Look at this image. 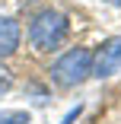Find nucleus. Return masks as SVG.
I'll return each instance as SVG.
<instances>
[{
	"instance_id": "obj_1",
	"label": "nucleus",
	"mask_w": 121,
	"mask_h": 124,
	"mask_svg": "<svg viewBox=\"0 0 121 124\" xmlns=\"http://www.w3.org/2000/svg\"><path fill=\"white\" fill-rule=\"evenodd\" d=\"M67 32H70V22L54 7L38 10L32 16V22H29V41H32L35 51H57L64 45V38H67Z\"/></svg>"
},
{
	"instance_id": "obj_2",
	"label": "nucleus",
	"mask_w": 121,
	"mask_h": 124,
	"mask_svg": "<svg viewBox=\"0 0 121 124\" xmlns=\"http://www.w3.org/2000/svg\"><path fill=\"white\" fill-rule=\"evenodd\" d=\"M89 67H92V51L89 48H70V51H64L51 64V80L61 89H73L89 77Z\"/></svg>"
},
{
	"instance_id": "obj_3",
	"label": "nucleus",
	"mask_w": 121,
	"mask_h": 124,
	"mask_svg": "<svg viewBox=\"0 0 121 124\" xmlns=\"http://www.w3.org/2000/svg\"><path fill=\"white\" fill-rule=\"evenodd\" d=\"M121 70V35L105 38L99 48L92 51V67H89V77L96 80H108Z\"/></svg>"
},
{
	"instance_id": "obj_4",
	"label": "nucleus",
	"mask_w": 121,
	"mask_h": 124,
	"mask_svg": "<svg viewBox=\"0 0 121 124\" xmlns=\"http://www.w3.org/2000/svg\"><path fill=\"white\" fill-rule=\"evenodd\" d=\"M19 38H22L19 22H16L13 16H0V57H10V54H16Z\"/></svg>"
},
{
	"instance_id": "obj_5",
	"label": "nucleus",
	"mask_w": 121,
	"mask_h": 124,
	"mask_svg": "<svg viewBox=\"0 0 121 124\" xmlns=\"http://www.w3.org/2000/svg\"><path fill=\"white\" fill-rule=\"evenodd\" d=\"M29 111L22 108H13V111H0V124H29Z\"/></svg>"
},
{
	"instance_id": "obj_6",
	"label": "nucleus",
	"mask_w": 121,
	"mask_h": 124,
	"mask_svg": "<svg viewBox=\"0 0 121 124\" xmlns=\"http://www.w3.org/2000/svg\"><path fill=\"white\" fill-rule=\"evenodd\" d=\"M80 111H83V105H77V108H70V111H67V115L61 118V124H73V121L80 118Z\"/></svg>"
},
{
	"instance_id": "obj_7",
	"label": "nucleus",
	"mask_w": 121,
	"mask_h": 124,
	"mask_svg": "<svg viewBox=\"0 0 121 124\" xmlns=\"http://www.w3.org/2000/svg\"><path fill=\"white\" fill-rule=\"evenodd\" d=\"M10 89H13V80L7 77V73H3V70H0V95H7Z\"/></svg>"
},
{
	"instance_id": "obj_8",
	"label": "nucleus",
	"mask_w": 121,
	"mask_h": 124,
	"mask_svg": "<svg viewBox=\"0 0 121 124\" xmlns=\"http://www.w3.org/2000/svg\"><path fill=\"white\" fill-rule=\"evenodd\" d=\"M105 3H112V7H121V0H105Z\"/></svg>"
}]
</instances>
